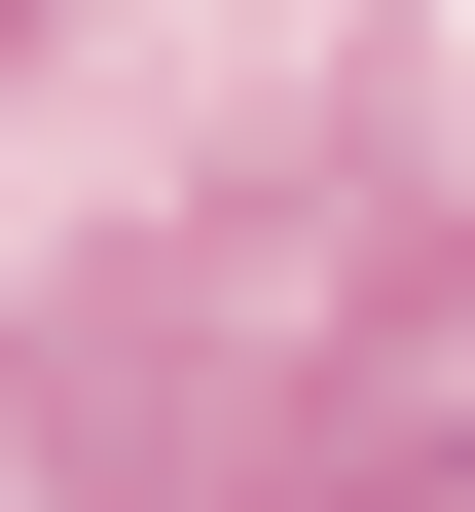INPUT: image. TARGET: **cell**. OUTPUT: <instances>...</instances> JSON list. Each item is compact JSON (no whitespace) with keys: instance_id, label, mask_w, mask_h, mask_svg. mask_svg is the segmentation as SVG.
<instances>
[{"instance_id":"obj_1","label":"cell","mask_w":475,"mask_h":512,"mask_svg":"<svg viewBox=\"0 0 475 512\" xmlns=\"http://www.w3.org/2000/svg\"><path fill=\"white\" fill-rule=\"evenodd\" d=\"M329 512H475V476H439V439H402V476H329Z\"/></svg>"}]
</instances>
